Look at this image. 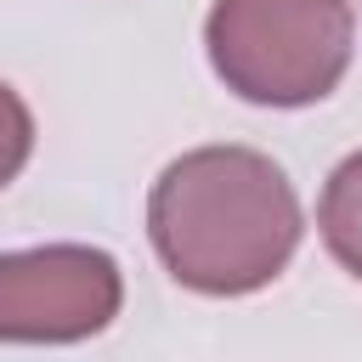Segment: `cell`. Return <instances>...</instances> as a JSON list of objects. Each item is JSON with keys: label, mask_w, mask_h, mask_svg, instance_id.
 Wrapping results in <instances>:
<instances>
[{"label": "cell", "mask_w": 362, "mask_h": 362, "mask_svg": "<svg viewBox=\"0 0 362 362\" xmlns=\"http://www.w3.org/2000/svg\"><path fill=\"white\" fill-rule=\"evenodd\" d=\"M317 232L328 243V255L362 277V147L351 158L334 164V175L322 181V198H317Z\"/></svg>", "instance_id": "obj_4"}, {"label": "cell", "mask_w": 362, "mask_h": 362, "mask_svg": "<svg viewBox=\"0 0 362 362\" xmlns=\"http://www.w3.org/2000/svg\"><path fill=\"white\" fill-rule=\"evenodd\" d=\"M28 153H34V113H28V102L0 79V187H11V181L23 175Z\"/></svg>", "instance_id": "obj_5"}, {"label": "cell", "mask_w": 362, "mask_h": 362, "mask_svg": "<svg viewBox=\"0 0 362 362\" xmlns=\"http://www.w3.org/2000/svg\"><path fill=\"white\" fill-rule=\"evenodd\" d=\"M300 198L255 147H192L147 192V238L192 294H255L300 249Z\"/></svg>", "instance_id": "obj_1"}, {"label": "cell", "mask_w": 362, "mask_h": 362, "mask_svg": "<svg viewBox=\"0 0 362 362\" xmlns=\"http://www.w3.org/2000/svg\"><path fill=\"white\" fill-rule=\"evenodd\" d=\"M351 0H215L204 51L215 79L255 107H311L351 68Z\"/></svg>", "instance_id": "obj_2"}, {"label": "cell", "mask_w": 362, "mask_h": 362, "mask_svg": "<svg viewBox=\"0 0 362 362\" xmlns=\"http://www.w3.org/2000/svg\"><path fill=\"white\" fill-rule=\"evenodd\" d=\"M124 305V277L107 249L45 243L0 255V339L74 345L102 334Z\"/></svg>", "instance_id": "obj_3"}]
</instances>
